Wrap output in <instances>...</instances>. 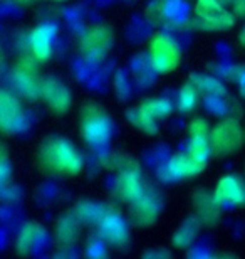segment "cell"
<instances>
[{"label": "cell", "mask_w": 245, "mask_h": 259, "mask_svg": "<svg viewBox=\"0 0 245 259\" xmlns=\"http://www.w3.org/2000/svg\"><path fill=\"white\" fill-rule=\"evenodd\" d=\"M39 167L51 174L76 175L82 168V157L69 140L62 137L45 138L39 147Z\"/></svg>", "instance_id": "cell-1"}, {"label": "cell", "mask_w": 245, "mask_h": 259, "mask_svg": "<svg viewBox=\"0 0 245 259\" xmlns=\"http://www.w3.org/2000/svg\"><path fill=\"white\" fill-rule=\"evenodd\" d=\"M39 63L40 61L34 54L22 56L12 72V82L17 95L27 100H39L42 98V79L39 77Z\"/></svg>", "instance_id": "cell-2"}, {"label": "cell", "mask_w": 245, "mask_h": 259, "mask_svg": "<svg viewBox=\"0 0 245 259\" xmlns=\"http://www.w3.org/2000/svg\"><path fill=\"white\" fill-rule=\"evenodd\" d=\"M79 128L82 138L92 147H103L109 142L113 132L111 120L94 103H87L81 110L79 115Z\"/></svg>", "instance_id": "cell-3"}, {"label": "cell", "mask_w": 245, "mask_h": 259, "mask_svg": "<svg viewBox=\"0 0 245 259\" xmlns=\"http://www.w3.org/2000/svg\"><path fill=\"white\" fill-rule=\"evenodd\" d=\"M245 133L237 120H228L218 123L210 132V147L215 155H232L242 148Z\"/></svg>", "instance_id": "cell-4"}, {"label": "cell", "mask_w": 245, "mask_h": 259, "mask_svg": "<svg viewBox=\"0 0 245 259\" xmlns=\"http://www.w3.org/2000/svg\"><path fill=\"white\" fill-rule=\"evenodd\" d=\"M151 64L160 72H171L180 64V48L168 34H156L150 42Z\"/></svg>", "instance_id": "cell-5"}, {"label": "cell", "mask_w": 245, "mask_h": 259, "mask_svg": "<svg viewBox=\"0 0 245 259\" xmlns=\"http://www.w3.org/2000/svg\"><path fill=\"white\" fill-rule=\"evenodd\" d=\"M113 46V32L106 25L87 29L79 40L81 53L91 61H103Z\"/></svg>", "instance_id": "cell-6"}, {"label": "cell", "mask_w": 245, "mask_h": 259, "mask_svg": "<svg viewBox=\"0 0 245 259\" xmlns=\"http://www.w3.org/2000/svg\"><path fill=\"white\" fill-rule=\"evenodd\" d=\"M99 234H101L103 241L106 244L113 246V247H123L128 244L129 241V231L121 214L113 209V207H108L106 214L103 215V219L99 221Z\"/></svg>", "instance_id": "cell-7"}, {"label": "cell", "mask_w": 245, "mask_h": 259, "mask_svg": "<svg viewBox=\"0 0 245 259\" xmlns=\"http://www.w3.org/2000/svg\"><path fill=\"white\" fill-rule=\"evenodd\" d=\"M146 187L148 185L143 182L139 168L131 167V168H124L121 172H118V177L114 180V185H113V194L118 200L131 204L133 200H136L138 197L146 190Z\"/></svg>", "instance_id": "cell-8"}, {"label": "cell", "mask_w": 245, "mask_h": 259, "mask_svg": "<svg viewBox=\"0 0 245 259\" xmlns=\"http://www.w3.org/2000/svg\"><path fill=\"white\" fill-rule=\"evenodd\" d=\"M161 209V200L156 190L146 187V190L129 204V214L136 226H150L156 221Z\"/></svg>", "instance_id": "cell-9"}, {"label": "cell", "mask_w": 245, "mask_h": 259, "mask_svg": "<svg viewBox=\"0 0 245 259\" xmlns=\"http://www.w3.org/2000/svg\"><path fill=\"white\" fill-rule=\"evenodd\" d=\"M0 125L5 133H15L25 125L24 108L19 98L7 90L0 93Z\"/></svg>", "instance_id": "cell-10"}, {"label": "cell", "mask_w": 245, "mask_h": 259, "mask_svg": "<svg viewBox=\"0 0 245 259\" xmlns=\"http://www.w3.org/2000/svg\"><path fill=\"white\" fill-rule=\"evenodd\" d=\"M213 197L220 207H245V180L238 175H225L218 180Z\"/></svg>", "instance_id": "cell-11"}, {"label": "cell", "mask_w": 245, "mask_h": 259, "mask_svg": "<svg viewBox=\"0 0 245 259\" xmlns=\"http://www.w3.org/2000/svg\"><path fill=\"white\" fill-rule=\"evenodd\" d=\"M205 167H207V162L195 158L193 155H190L188 152H183L168 160V163H166L163 168V175L171 180H183V179H190V177H195L198 174H202L203 170H205Z\"/></svg>", "instance_id": "cell-12"}, {"label": "cell", "mask_w": 245, "mask_h": 259, "mask_svg": "<svg viewBox=\"0 0 245 259\" xmlns=\"http://www.w3.org/2000/svg\"><path fill=\"white\" fill-rule=\"evenodd\" d=\"M42 100L57 115H62L71 106V93L64 82L56 77H44L42 79Z\"/></svg>", "instance_id": "cell-13"}, {"label": "cell", "mask_w": 245, "mask_h": 259, "mask_svg": "<svg viewBox=\"0 0 245 259\" xmlns=\"http://www.w3.org/2000/svg\"><path fill=\"white\" fill-rule=\"evenodd\" d=\"M235 24V14L227 12L225 9L220 12H197L188 25L195 30H207V32H222L230 29Z\"/></svg>", "instance_id": "cell-14"}, {"label": "cell", "mask_w": 245, "mask_h": 259, "mask_svg": "<svg viewBox=\"0 0 245 259\" xmlns=\"http://www.w3.org/2000/svg\"><path fill=\"white\" fill-rule=\"evenodd\" d=\"M150 14L160 22L178 24L186 20L188 7H186L185 0H158L150 7Z\"/></svg>", "instance_id": "cell-15"}, {"label": "cell", "mask_w": 245, "mask_h": 259, "mask_svg": "<svg viewBox=\"0 0 245 259\" xmlns=\"http://www.w3.org/2000/svg\"><path fill=\"white\" fill-rule=\"evenodd\" d=\"M56 27L52 24H40L29 34V49L39 61H47L52 54V40Z\"/></svg>", "instance_id": "cell-16"}, {"label": "cell", "mask_w": 245, "mask_h": 259, "mask_svg": "<svg viewBox=\"0 0 245 259\" xmlns=\"http://www.w3.org/2000/svg\"><path fill=\"white\" fill-rule=\"evenodd\" d=\"M193 205L197 210V217L200 219L202 224L213 226L220 217V209L218 202L215 200L213 194L207 192V190H198L193 195Z\"/></svg>", "instance_id": "cell-17"}, {"label": "cell", "mask_w": 245, "mask_h": 259, "mask_svg": "<svg viewBox=\"0 0 245 259\" xmlns=\"http://www.w3.org/2000/svg\"><path fill=\"white\" fill-rule=\"evenodd\" d=\"M44 236H45V232L37 222H25V224L20 227V231L17 234L15 249H17L20 254H29L35 247H39V244L44 239Z\"/></svg>", "instance_id": "cell-18"}, {"label": "cell", "mask_w": 245, "mask_h": 259, "mask_svg": "<svg viewBox=\"0 0 245 259\" xmlns=\"http://www.w3.org/2000/svg\"><path fill=\"white\" fill-rule=\"evenodd\" d=\"M82 222L77 219L76 214L72 212L69 215H64L61 217L59 222L56 226V234H57V239H59L62 244H74L77 241V236H79V227H81Z\"/></svg>", "instance_id": "cell-19"}, {"label": "cell", "mask_w": 245, "mask_h": 259, "mask_svg": "<svg viewBox=\"0 0 245 259\" xmlns=\"http://www.w3.org/2000/svg\"><path fill=\"white\" fill-rule=\"evenodd\" d=\"M190 82L197 88L198 91H200V95H205L208 98H225L227 96L225 86H223L218 79H215V77H212V76L191 74L190 76Z\"/></svg>", "instance_id": "cell-20"}, {"label": "cell", "mask_w": 245, "mask_h": 259, "mask_svg": "<svg viewBox=\"0 0 245 259\" xmlns=\"http://www.w3.org/2000/svg\"><path fill=\"white\" fill-rule=\"evenodd\" d=\"M106 210L108 207L103 204H97V202H91V200H82L76 205L74 214L81 222L97 226L99 221L103 219V215L106 214Z\"/></svg>", "instance_id": "cell-21"}, {"label": "cell", "mask_w": 245, "mask_h": 259, "mask_svg": "<svg viewBox=\"0 0 245 259\" xmlns=\"http://www.w3.org/2000/svg\"><path fill=\"white\" fill-rule=\"evenodd\" d=\"M202 222L198 217H191V219H186L183 224L180 226V229L175 232L173 236V244L176 247H188L193 239L197 237L198 231H200Z\"/></svg>", "instance_id": "cell-22"}, {"label": "cell", "mask_w": 245, "mask_h": 259, "mask_svg": "<svg viewBox=\"0 0 245 259\" xmlns=\"http://www.w3.org/2000/svg\"><path fill=\"white\" fill-rule=\"evenodd\" d=\"M141 108L155 120H165L173 111V103L166 98H150V100L141 103Z\"/></svg>", "instance_id": "cell-23"}, {"label": "cell", "mask_w": 245, "mask_h": 259, "mask_svg": "<svg viewBox=\"0 0 245 259\" xmlns=\"http://www.w3.org/2000/svg\"><path fill=\"white\" fill-rule=\"evenodd\" d=\"M128 120H129V123H131L133 126L141 130L143 133H148V135L158 133V125H156V120L153 116H150L141 106H139L138 110L129 111L128 113Z\"/></svg>", "instance_id": "cell-24"}, {"label": "cell", "mask_w": 245, "mask_h": 259, "mask_svg": "<svg viewBox=\"0 0 245 259\" xmlns=\"http://www.w3.org/2000/svg\"><path fill=\"white\" fill-rule=\"evenodd\" d=\"M198 96H200V91H198L191 82H186L178 91V96H176V108H178L181 113L193 111L198 105Z\"/></svg>", "instance_id": "cell-25"}, {"label": "cell", "mask_w": 245, "mask_h": 259, "mask_svg": "<svg viewBox=\"0 0 245 259\" xmlns=\"http://www.w3.org/2000/svg\"><path fill=\"white\" fill-rule=\"evenodd\" d=\"M186 152H188L190 155H193L195 158L207 162L208 155L212 153L210 138H202V137L190 138L188 140V145H186Z\"/></svg>", "instance_id": "cell-26"}, {"label": "cell", "mask_w": 245, "mask_h": 259, "mask_svg": "<svg viewBox=\"0 0 245 259\" xmlns=\"http://www.w3.org/2000/svg\"><path fill=\"white\" fill-rule=\"evenodd\" d=\"M210 125H208L207 120H202V118H197L190 123L188 126V135L190 138H195V137H202V138H210Z\"/></svg>", "instance_id": "cell-27"}, {"label": "cell", "mask_w": 245, "mask_h": 259, "mask_svg": "<svg viewBox=\"0 0 245 259\" xmlns=\"http://www.w3.org/2000/svg\"><path fill=\"white\" fill-rule=\"evenodd\" d=\"M223 9L220 0H197V12H220Z\"/></svg>", "instance_id": "cell-28"}, {"label": "cell", "mask_w": 245, "mask_h": 259, "mask_svg": "<svg viewBox=\"0 0 245 259\" xmlns=\"http://www.w3.org/2000/svg\"><path fill=\"white\" fill-rule=\"evenodd\" d=\"M0 179H2V187L9 184L10 180V163H9V157L7 153H2V162H0Z\"/></svg>", "instance_id": "cell-29"}, {"label": "cell", "mask_w": 245, "mask_h": 259, "mask_svg": "<svg viewBox=\"0 0 245 259\" xmlns=\"http://www.w3.org/2000/svg\"><path fill=\"white\" fill-rule=\"evenodd\" d=\"M233 14L245 17V0H235L233 2Z\"/></svg>", "instance_id": "cell-30"}, {"label": "cell", "mask_w": 245, "mask_h": 259, "mask_svg": "<svg viewBox=\"0 0 245 259\" xmlns=\"http://www.w3.org/2000/svg\"><path fill=\"white\" fill-rule=\"evenodd\" d=\"M238 88H240V95L245 98V74H243V77L240 81H238Z\"/></svg>", "instance_id": "cell-31"}, {"label": "cell", "mask_w": 245, "mask_h": 259, "mask_svg": "<svg viewBox=\"0 0 245 259\" xmlns=\"http://www.w3.org/2000/svg\"><path fill=\"white\" fill-rule=\"evenodd\" d=\"M17 4H22V5H29V4H32L34 0H15Z\"/></svg>", "instance_id": "cell-32"}, {"label": "cell", "mask_w": 245, "mask_h": 259, "mask_svg": "<svg viewBox=\"0 0 245 259\" xmlns=\"http://www.w3.org/2000/svg\"><path fill=\"white\" fill-rule=\"evenodd\" d=\"M240 44L245 46V29L242 30V34H240Z\"/></svg>", "instance_id": "cell-33"}, {"label": "cell", "mask_w": 245, "mask_h": 259, "mask_svg": "<svg viewBox=\"0 0 245 259\" xmlns=\"http://www.w3.org/2000/svg\"><path fill=\"white\" fill-rule=\"evenodd\" d=\"M220 2H222L223 5H225V4H232V5H233V2H235V0H220Z\"/></svg>", "instance_id": "cell-34"}]
</instances>
